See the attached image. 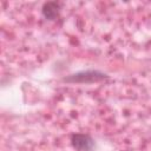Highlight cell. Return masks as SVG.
Masks as SVG:
<instances>
[{
	"instance_id": "cell-1",
	"label": "cell",
	"mask_w": 151,
	"mask_h": 151,
	"mask_svg": "<svg viewBox=\"0 0 151 151\" xmlns=\"http://www.w3.org/2000/svg\"><path fill=\"white\" fill-rule=\"evenodd\" d=\"M72 144L73 146L77 149V150H80V151H88L92 149L93 146V140L90 136L87 134H81V133H78V134H74L72 137Z\"/></svg>"
},
{
	"instance_id": "cell-2",
	"label": "cell",
	"mask_w": 151,
	"mask_h": 151,
	"mask_svg": "<svg viewBox=\"0 0 151 151\" xmlns=\"http://www.w3.org/2000/svg\"><path fill=\"white\" fill-rule=\"evenodd\" d=\"M105 78V74L98 73V72H86V73H79L74 74L71 78H67V81H79V83H88V81H96Z\"/></svg>"
},
{
	"instance_id": "cell-3",
	"label": "cell",
	"mask_w": 151,
	"mask_h": 151,
	"mask_svg": "<svg viewBox=\"0 0 151 151\" xmlns=\"http://www.w3.org/2000/svg\"><path fill=\"white\" fill-rule=\"evenodd\" d=\"M42 14L46 19L54 20L59 15V5L57 2H47L42 7Z\"/></svg>"
}]
</instances>
